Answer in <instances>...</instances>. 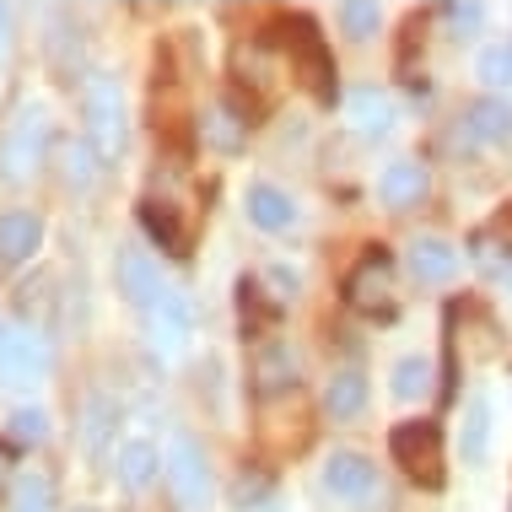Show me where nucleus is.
<instances>
[{"label":"nucleus","mask_w":512,"mask_h":512,"mask_svg":"<svg viewBox=\"0 0 512 512\" xmlns=\"http://www.w3.org/2000/svg\"><path fill=\"white\" fill-rule=\"evenodd\" d=\"M286 54H292V76L302 87H308L318 103H335V60H329V44L313 27V17L286 22Z\"/></svg>","instance_id":"1"},{"label":"nucleus","mask_w":512,"mask_h":512,"mask_svg":"<svg viewBox=\"0 0 512 512\" xmlns=\"http://www.w3.org/2000/svg\"><path fill=\"white\" fill-rule=\"evenodd\" d=\"M87 141L103 162H119L124 151V92L108 71L87 76Z\"/></svg>","instance_id":"2"},{"label":"nucleus","mask_w":512,"mask_h":512,"mask_svg":"<svg viewBox=\"0 0 512 512\" xmlns=\"http://www.w3.org/2000/svg\"><path fill=\"white\" fill-rule=\"evenodd\" d=\"M324 496H335L345 507H367V502H383V486H378V464L356 448H335L324 459V475H318Z\"/></svg>","instance_id":"3"},{"label":"nucleus","mask_w":512,"mask_h":512,"mask_svg":"<svg viewBox=\"0 0 512 512\" xmlns=\"http://www.w3.org/2000/svg\"><path fill=\"white\" fill-rule=\"evenodd\" d=\"M389 448H394V464L405 469L415 486H426V491L442 486V432H437L432 421H405V426H394Z\"/></svg>","instance_id":"4"},{"label":"nucleus","mask_w":512,"mask_h":512,"mask_svg":"<svg viewBox=\"0 0 512 512\" xmlns=\"http://www.w3.org/2000/svg\"><path fill=\"white\" fill-rule=\"evenodd\" d=\"M345 302H351L356 313L367 318H394L399 313V297H394V259L383 254V248H372V254L345 275Z\"/></svg>","instance_id":"5"},{"label":"nucleus","mask_w":512,"mask_h":512,"mask_svg":"<svg viewBox=\"0 0 512 512\" xmlns=\"http://www.w3.org/2000/svg\"><path fill=\"white\" fill-rule=\"evenodd\" d=\"M162 480H168L178 507H205V496H211V464H205V448L195 437L168 442V453H162Z\"/></svg>","instance_id":"6"},{"label":"nucleus","mask_w":512,"mask_h":512,"mask_svg":"<svg viewBox=\"0 0 512 512\" xmlns=\"http://www.w3.org/2000/svg\"><path fill=\"white\" fill-rule=\"evenodd\" d=\"M49 372V345L22 324L0 318V389H33Z\"/></svg>","instance_id":"7"},{"label":"nucleus","mask_w":512,"mask_h":512,"mask_svg":"<svg viewBox=\"0 0 512 512\" xmlns=\"http://www.w3.org/2000/svg\"><path fill=\"white\" fill-rule=\"evenodd\" d=\"M44 146H49V119H44V108H22L17 124H11V135H6V146H0V162H6V178H11V184H22V178L38 173Z\"/></svg>","instance_id":"8"},{"label":"nucleus","mask_w":512,"mask_h":512,"mask_svg":"<svg viewBox=\"0 0 512 512\" xmlns=\"http://www.w3.org/2000/svg\"><path fill=\"white\" fill-rule=\"evenodd\" d=\"M114 281H119V297L130 302V308H141V313H146L162 292H168L146 248H119V259H114Z\"/></svg>","instance_id":"9"},{"label":"nucleus","mask_w":512,"mask_h":512,"mask_svg":"<svg viewBox=\"0 0 512 512\" xmlns=\"http://www.w3.org/2000/svg\"><path fill=\"white\" fill-rule=\"evenodd\" d=\"M146 324H151V345H157V351H168V356H173V351H184L189 335H195V318H189V302L178 297L173 286H168V292H162V297L146 308Z\"/></svg>","instance_id":"10"},{"label":"nucleus","mask_w":512,"mask_h":512,"mask_svg":"<svg viewBox=\"0 0 512 512\" xmlns=\"http://www.w3.org/2000/svg\"><path fill=\"white\" fill-rule=\"evenodd\" d=\"M119 432V399L114 394H87V405H81V453L87 459H103L108 442Z\"/></svg>","instance_id":"11"},{"label":"nucleus","mask_w":512,"mask_h":512,"mask_svg":"<svg viewBox=\"0 0 512 512\" xmlns=\"http://www.w3.org/2000/svg\"><path fill=\"white\" fill-rule=\"evenodd\" d=\"M44 243V221L33 211H6L0 216V265H22V259L38 254Z\"/></svg>","instance_id":"12"},{"label":"nucleus","mask_w":512,"mask_h":512,"mask_svg":"<svg viewBox=\"0 0 512 512\" xmlns=\"http://www.w3.org/2000/svg\"><path fill=\"white\" fill-rule=\"evenodd\" d=\"M426 189H432V178H426L421 162H389V168H383V178H378V195H383V205H394V211L421 205Z\"/></svg>","instance_id":"13"},{"label":"nucleus","mask_w":512,"mask_h":512,"mask_svg":"<svg viewBox=\"0 0 512 512\" xmlns=\"http://www.w3.org/2000/svg\"><path fill=\"white\" fill-rule=\"evenodd\" d=\"M297 351L292 345H265V351L254 356V394H286V389H297Z\"/></svg>","instance_id":"14"},{"label":"nucleus","mask_w":512,"mask_h":512,"mask_svg":"<svg viewBox=\"0 0 512 512\" xmlns=\"http://www.w3.org/2000/svg\"><path fill=\"white\" fill-rule=\"evenodd\" d=\"M410 270H415V281L442 286V281H453V275H459V248L442 243V238H415L410 243Z\"/></svg>","instance_id":"15"},{"label":"nucleus","mask_w":512,"mask_h":512,"mask_svg":"<svg viewBox=\"0 0 512 512\" xmlns=\"http://www.w3.org/2000/svg\"><path fill=\"white\" fill-rule=\"evenodd\" d=\"M459 448H464V464H486V453H491V399L486 394H475L464 405V426H459Z\"/></svg>","instance_id":"16"},{"label":"nucleus","mask_w":512,"mask_h":512,"mask_svg":"<svg viewBox=\"0 0 512 512\" xmlns=\"http://www.w3.org/2000/svg\"><path fill=\"white\" fill-rule=\"evenodd\" d=\"M200 135H205V146H216V151H243L248 119L232 103H211V108H205V119H200Z\"/></svg>","instance_id":"17"},{"label":"nucleus","mask_w":512,"mask_h":512,"mask_svg":"<svg viewBox=\"0 0 512 512\" xmlns=\"http://www.w3.org/2000/svg\"><path fill=\"white\" fill-rule=\"evenodd\" d=\"M248 221H259L265 232H286L297 221V205H292V195H281L275 184H254V189H248Z\"/></svg>","instance_id":"18"},{"label":"nucleus","mask_w":512,"mask_h":512,"mask_svg":"<svg viewBox=\"0 0 512 512\" xmlns=\"http://www.w3.org/2000/svg\"><path fill=\"white\" fill-rule=\"evenodd\" d=\"M141 221H146V232L168 248V254H189V232H184V221H178L173 200H141Z\"/></svg>","instance_id":"19"},{"label":"nucleus","mask_w":512,"mask_h":512,"mask_svg":"<svg viewBox=\"0 0 512 512\" xmlns=\"http://www.w3.org/2000/svg\"><path fill=\"white\" fill-rule=\"evenodd\" d=\"M362 405H367V378L356 367H340L324 389V410L335 415V421H351V415H362Z\"/></svg>","instance_id":"20"},{"label":"nucleus","mask_w":512,"mask_h":512,"mask_svg":"<svg viewBox=\"0 0 512 512\" xmlns=\"http://www.w3.org/2000/svg\"><path fill=\"white\" fill-rule=\"evenodd\" d=\"M464 130L475 135V141H512V103H502V98H480V103H469Z\"/></svg>","instance_id":"21"},{"label":"nucleus","mask_w":512,"mask_h":512,"mask_svg":"<svg viewBox=\"0 0 512 512\" xmlns=\"http://www.w3.org/2000/svg\"><path fill=\"white\" fill-rule=\"evenodd\" d=\"M394 103L383 98V92H372V87H362V92H351V124L362 135H372V141H378V135H389L394 130Z\"/></svg>","instance_id":"22"},{"label":"nucleus","mask_w":512,"mask_h":512,"mask_svg":"<svg viewBox=\"0 0 512 512\" xmlns=\"http://www.w3.org/2000/svg\"><path fill=\"white\" fill-rule=\"evenodd\" d=\"M157 469H162V453L151 448V442H124V448H119V480L130 491L151 486V480H157Z\"/></svg>","instance_id":"23"},{"label":"nucleus","mask_w":512,"mask_h":512,"mask_svg":"<svg viewBox=\"0 0 512 512\" xmlns=\"http://www.w3.org/2000/svg\"><path fill=\"white\" fill-rule=\"evenodd\" d=\"M11 512H54V486H49V475H38V469L17 475V486H11Z\"/></svg>","instance_id":"24"},{"label":"nucleus","mask_w":512,"mask_h":512,"mask_svg":"<svg viewBox=\"0 0 512 512\" xmlns=\"http://www.w3.org/2000/svg\"><path fill=\"white\" fill-rule=\"evenodd\" d=\"M60 162H65V184H71V189H92V184H98V151H92V141H71V146H65L60 151Z\"/></svg>","instance_id":"25"},{"label":"nucleus","mask_w":512,"mask_h":512,"mask_svg":"<svg viewBox=\"0 0 512 512\" xmlns=\"http://www.w3.org/2000/svg\"><path fill=\"white\" fill-rule=\"evenodd\" d=\"M394 394L399 399H426L432 394V362H426V356H399L394 362Z\"/></svg>","instance_id":"26"},{"label":"nucleus","mask_w":512,"mask_h":512,"mask_svg":"<svg viewBox=\"0 0 512 512\" xmlns=\"http://www.w3.org/2000/svg\"><path fill=\"white\" fill-rule=\"evenodd\" d=\"M378 22H383V11L372 6V0H345L340 6V27L356 38V44H367V38L378 33Z\"/></svg>","instance_id":"27"},{"label":"nucleus","mask_w":512,"mask_h":512,"mask_svg":"<svg viewBox=\"0 0 512 512\" xmlns=\"http://www.w3.org/2000/svg\"><path fill=\"white\" fill-rule=\"evenodd\" d=\"M480 81L486 87H512V44H491L486 54H480Z\"/></svg>","instance_id":"28"},{"label":"nucleus","mask_w":512,"mask_h":512,"mask_svg":"<svg viewBox=\"0 0 512 512\" xmlns=\"http://www.w3.org/2000/svg\"><path fill=\"white\" fill-rule=\"evenodd\" d=\"M11 437H17V442H44L49 437V415L33 410V405H22L17 415H11Z\"/></svg>","instance_id":"29"},{"label":"nucleus","mask_w":512,"mask_h":512,"mask_svg":"<svg viewBox=\"0 0 512 512\" xmlns=\"http://www.w3.org/2000/svg\"><path fill=\"white\" fill-rule=\"evenodd\" d=\"M448 22H453V38H475L480 22H486V6H453Z\"/></svg>","instance_id":"30"},{"label":"nucleus","mask_w":512,"mask_h":512,"mask_svg":"<svg viewBox=\"0 0 512 512\" xmlns=\"http://www.w3.org/2000/svg\"><path fill=\"white\" fill-rule=\"evenodd\" d=\"M22 313L49 318V275H38V281H27V286H22Z\"/></svg>","instance_id":"31"},{"label":"nucleus","mask_w":512,"mask_h":512,"mask_svg":"<svg viewBox=\"0 0 512 512\" xmlns=\"http://www.w3.org/2000/svg\"><path fill=\"white\" fill-rule=\"evenodd\" d=\"M270 281H275V302L297 297V275H292V270H270Z\"/></svg>","instance_id":"32"},{"label":"nucleus","mask_w":512,"mask_h":512,"mask_svg":"<svg viewBox=\"0 0 512 512\" xmlns=\"http://www.w3.org/2000/svg\"><path fill=\"white\" fill-rule=\"evenodd\" d=\"M486 238H502V243L512 248V205H507V211H502V216H496L491 227H486Z\"/></svg>","instance_id":"33"},{"label":"nucleus","mask_w":512,"mask_h":512,"mask_svg":"<svg viewBox=\"0 0 512 512\" xmlns=\"http://www.w3.org/2000/svg\"><path fill=\"white\" fill-rule=\"evenodd\" d=\"M11 464H17V459H11V448L0 442V491H6V486H17V469H11Z\"/></svg>","instance_id":"34"},{"label":"nucleus","mask_w":512,"mask_h":512,"mask_svg":"<svg viewBox=\"0 0 512 512\" xmlns=\"http://www.w3.org/2000/svg\"><path fill=\"white\" fill-rule=\"evenodd\" d=\"M6 27H11V11L0 6V54H6Z\"/></svg>","instance_id":"35"},{"label":"nucleus","mask_w":512,"mask_h":512,"mask_svg":"<svg viewBox=\"0 0 512 512\" xmlns=\"http://www.w3.org/2000/svg\"><path fill=\"white\" fill-rule=\"evenodd\" d=\"M507 286H512V265H507Z\"/></svg>","instance_id":"36"},{"label":"nucleus","mask_w":512,"mask_h":512,"mask_svg":"<svg viewBox=\"0 0 512 512\" xmlns=\"http://www.w3.org/2000/svg\"><path fill=\"white\" fill-rule=\"evenodd\" d=\"M81 512H92V507H81Z\"/></svg>","instance_id":"37"}]
</instances>
